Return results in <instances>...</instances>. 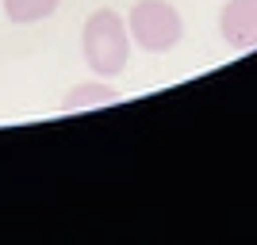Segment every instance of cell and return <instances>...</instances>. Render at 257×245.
<instances>
[{"label":"cell","mask_w":257,"mask_h":245,"mask_svg":"<svg viewBox=\"0 0 257 245\" xmlns=\"http://www.w3.org/2000/svg\"><path fill=\"white\" fill-rule=\"evenodd\" d=\"M119 100V88H107L100 81H88V85H73L62 100V111H85V107H107Z\"/></svg>","instance_id":"4"},{"label":"cell","mask_w":257,"mask_h":245,"mask_svg":"<svg viewBox=\"0 0 257 245\" xmlns=\"http://www.w3.org/2000/svg\"><path fill=\"white\" fill-rule=\"evenodd\" d=\"M131 39L150 54H169L184 39V20L169 0H139L127 16Z\"/></svg>","instance_id":"2"},{"label":"cell","mask_w":257,"mask_h":245,"mask_svg":"<svg viewBox=\"0 0 257 245\" xmlns=\"http://www.w3.org/2000/svg\"><path fill=\"white\" fill-rule=\"evenodd\" d=\"M4 4V16L12 23H43L50 20L62 0H0Z\"/></svg>","instance_id":"5"},{"label":"cell","mask_w":257,"mask_h":245,"mask_svg":"<svg viewBox=\"0 0 257 245\" xmlns=\"http://www.w3.org/2000/svg\"><path fill=\"white\" fill-rule=\"evenodd\" d=\"M81 54L96 77H119L131 58V31L115 8H96L81 27Z\"/></svg>","instance_id":"1"},{"label":"cell","mask_w":257,"mask_h":245,"mask_svg":"<svg viewBox=\"0 0 257 245\" xmlns=\"http://www.w3.org/2000/svg\"><path fill=\"white\" fill-rule=\"evenodd\" d=\"M219 35L230 50H257V0H226L219 12Z\"/></svg>","instance_id":"3"}]
</instances>
